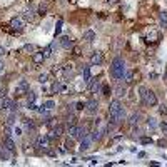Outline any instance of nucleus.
I'll return each instance as SVG.
<instances>
[{
    "label": "nucleus",
    "instance_id": "f257e3e1",
    "mask_svg": "<svg viewBox=\"0 0 167 167\" xmlns=\"http://www.w3.org/2000/svg\"><path fill=\"white\" fill-rule=\"evenodd\" d=\"M125 72H127L125 62L120 59V57H115V59L112 60V64H111V77L115 79V80H120V79H124Z\"/></svg>",
    "mask_w": 167,
    "mask_h": 167
},
{
    "label": "nucleus",
    "instance_id": "f03ea898",
    "mask_svg": "<svg viewBox=\"0 0 167 167\" xmlns=\"http://www.w3.org/2000/svg\"><path fill=\"white\" fill-rule=\"evenodd\" d=\"M140 97H142V102H144L145 105H156L157 104V97L156 94H154L152 90H149V89L145 87H140Z\"/></svg>",
    "mask_w": 167,
    "mask_h": 167
},
{
    "label": "nucleus",
    "instance_id": "7ed1b4c3",
    "mask_svg": "<svg viewBox=\"0 0 167 167\" xmlns=\"http://www.w3.org/2000/svg\"><path fill=\"white\" fill-rule=\"evenodd\" d=\"M28 90H30V85H28L27 80H20L17 84V87H15V94L17 95H25Z\"/></svg>",
    "mask_w": 167,
    "mask_h": 167
},
{
    "label": "nucleus",
    "instance_id": "20e7f679",
    "mask_svg": "<svg viewBox=\"0 0 167 167\" xmlns=\"http://www.w3.org/2000/svg\"><path fill=\"white\" fill-rule=\"evenodd\" d=\"M92 142H94V140H92V137L87 134V136H85L84 139L80 140V147H79V149H80V152H85V150L90 149V147H92Z\"/></svg>",
    "mask_w": 167,
    "mask_h": 167
},
{
    "label": "nucleus",
    "instance_id": "39448f33",
    "mask_svg": "<svg viewBox=\"0 0 167 167\" xmlns=\"http://www.w3.org/2000/svg\"><path fill=\"white\" fill-rule=\"evenodd\" d=\"M85 111L89 114H97V111H99V102H97L95 99H90L87 104H85Z\"/></svg>",
    "mask_w": 167,
    "mask_h": 167
},
{
    "label": "nucleus",
    "instance_id": "423d86ee",
    "mask_svg": "<svg viewBox=\"0 0 167 167\" xmlns=\"http://www.w3.org/2000/svg\"><path fill=\"white\" fill-rule=\"evenodd\" d=\"M59 44H60L64 48H67V50H70V48L74 47V42H72V39L69 37V35H62V37L59 39Z\"/></svg>",
    "mask_w": 167,
    "mask_h": 167
},
{
    "label": "nucleus",
    "instance_id": "0eeeda50",
    "mask_svg": "<svg viewBox=\"0 0 167 167\" xmlns=\"http://www.w3.org/2000/svg\"><path fill=\"white\" fill-rule=\"evenodd\" d=\"M10 27L14 28V30H17V32H22V28H23V19H20V17L12 19L10 20Z\"/></svg>",
    "mask_w": 167,
    "mask_h": 167
},
{
    "label": "nucleus",
    "instance_id": "6e6552de",
    "mask_svg": "<svg viewBox=\"0 0 167 167\" xmlns=\"http://www.w3.org/2000/svg\"><path fill=\"white\" fill-rule=\"evenodd\" d=\"M48 144H50V137H47V136H40L37 139V142H35V145L40 147V149H44V150L48 147Z\"/></svg>",
    "mask_w": 167,
    "mask_h": 167
},
{
    "label": "nucleus",
    "instance_id": "1a4fd4ad",
    "mask_svg": "<svg viewBox=\"0 0 167 167\" xmlns=\"http://www.w3.org/2000/svg\"><path fill=\"white\" fill-rule=\"evenodd\" d=\"M12 154H14V152H12L10 149H7V147H5V144L0 145V159H3V161H10Z\"/></svg>",
    "mask_w": 167,
    "mask_h": 167
},
{
    "label": "nucleus",
    "instance_id": "9d476101",
    "mask_svg": "<svg viewBox=\"0 0 167 167\" xmlns=\"http://www.w3.org/2000/svg\"><path fill=\"white\" fill-rule=\"evenodd\" d=\"M90 62L94 65H102L104 64V55H102V52H94L92 57H90Z\"/></svg>",
    "mask_w": 167,
    "mask_h": 167
},
{
    "label": "nucleus",
    "instance_id": "9b49d317",
    "mask_svg": "<svg viewBox=\"0 0 167 167\" xmlns=\"http://www.w3.org/2000/svg\"><path fill=\"white\" fill-rule=\"evenodd\" d=\"M85 136H87V129H85V127H77L75 134H74L75 139H77V140H82Z\"/></svg>",
    "mask_w": 167,
    "mask_h": 167
},
{
    "label": "nucleus",
    "instance_id": "f8f14e48",
    "mask_svg": "<svg viewBox=\"0 0 167 167\" xmlns=\"http://www.w3.org/2000/svg\"><path fill=\"white\" fill-rule=\"evenodd\" d=\"M62 132H64V125H55L54 130L50 132V139H54V137H59V136H62Z\"/></svg>",
    "mask_w": 167,
    "mask_h": 167
},
{
    "label": "nucleus",
    "instance_id": "ddd939ff",
    "mask_svg": "<svg viewBox=\"0 0 167 167\" xmlns=\"http://www.w3.org/2000/svg\"><path fill=\"white\" fill-rule=\"evenodd\" d=\"M32 60H34V64H42L45 60V57H44L42 52H34L32 54Z\"/></svg>",
    "mask_w": 167,
    "mask_h": 167
},
{
    "label": "nucleus",
    "instance_id": "4468645a",
    "mask_svg": "<svg viewBox=\"0 0 167 167\" xmlns=\"http://www.w3.org/2000/svg\"><path fill=\"white\" fill-rule=\"evenodd\" d=\"M3 144H5L7 149H10L12 152H15V142L10 139V136H5V139H3Z\"/></svg>",
    "mask_w": 167,
    "mask_h": 167
},
{
    "label": "nucleus",
    "instance_id": "2eb2a0df",
    "mask_svg": "<svg viewBox=\"0 0 167 167\" xmlns=\"http://www.w3.org/2000/svg\"><path fill=\"white\" fill-rule=\"evenodd\" d=\"M84 40L85 42H94V40H95V32L94 30H85L84 32Z\"/></svg>",
    "mask_w": 167,
    "mask_h": 167
},
{
    "label": "nucleus",
    "instance_id": "dca6fc26",
    "mask_svg": "<svg viewBox=\"0 0 167 167\" xmlns=\"http://www.w3.org/2000/svg\"><path fill=\"white\" fill-rule=\"evenodd\" d=\"M22 19L23 20H27V22H32V20H34L35 19V12L34 10H25V12H23V15H22Z\"/></svg>",
    "mask_w": 167,
    "mask_h": 167
},
{
    "label": "nucleus",
    "instance_id": "f3484780",
    "mask_svg": "<svg viewBox=\"0 0 167 167\" xmlns=\"http://www.w3.org/2000/svg\"><path fill=\"white\" fill-rule=\"evenodd\" d=\"M52 90L54 92H57V94H60V92H65V85L62 84V82H59V80H57V82L52 85Z\"/></svg>",
    "mask_w": 167,
    "mask_h": 167
},
{
    "label": "nucleus",
    "instance_id": "a211bd4d",
    "mask_svg": "<svg viewBox=\"0 0 167 167\" xmlns=\"http://www.w3.org/2000/svg\"><path fill=\"white\" fill-rule=\"evenodd\" d=\"M159 22H161V27L167 28V12H161L159 14Z\"/></svg>",
    "mask_w": 167,
    "mask_h": 167
},
{
    "label": "nucleus",
    "instance_id": "6ab92c4d",
    "mask_svg": "<svg viewBox=\"0 0 167 167\" xmlns=\"http://www.w3.org/2000/svg\"><path fill=\"white\" fill-rule=\"evenodd\" d=\"M134 79H136V72H125V75H124V80H125V84H132L134 82Z\"/></svg>",
    "mask_w": 167,
    "mask_h": 167
},
{
    "label": "nucleus",
    "instance_id": "aec40b11",
    "mask_svg": "<svg viewBox=\"0 0 167 167\" xmlns=\"http://www.w3.org/2000/svg\"><path fill=\"white\" fill-rule=\"evenodd\" d=\"M64 74H65V77H72L74 75V65L72 64H67L64 67Z\"/></svg>",
    "mask_w": 167,
    "mask_h": 167
},
{
    "label": "nucleus",
    "instance_id": "412c9836",
    "mask_svg": "<svg viewBox=\"0 0 167 167\" xmlns=\"http://www.w3.org/2000/svg\"><path fill=\"white\" fill-rule=\"evenodd\" d=\"M82 75H84V80H85V82H90V69H89L87 65H84Z\"/></svg>",
    "mask_w": 167,
    "mask_h": 167
},
{
    "label": "nucleus",
    "instance_id": "4be33fe9",
    "mask_svg": "<svg viewBox=\"0 0 167 167\" xmlns=\"http://www.w3.org/2000/svg\"><path fill=\"white\" fill-rule=\"evenodd\" d=\"M127 94V89L124 87V85H117L115 87V95L117 97H122V95H125Z\"/></svg>",
    "mask_w": 167,
    "mask_h": 167
},
{
    "label": "nucleus",
    "instance_id": "5701e85b",
    "mask_svg": "<svg viewBox=\"0 0 167 167\" xmlns=\"http://www.w3.org/2000/svg\"><path fill=\"white\" fill-rule=\"evenodd\" d=\"M23 52H27V54H34V52H37V47L34 45V44H27V45H23V48H22Z\"/></svg>",
    "mask_w": 167,
    "mask_h": 167
},
{
    "label": "nucleus",
    "instance_id": "b1692460",
    "mask_svg": "<svg viewBox=\"0 0 167 167\" xmlns=\"http://www.w3.org/2000/svg\"><path fill=\"white\" fill-rule=\"evenodd\" d=\"M140 114H132V115H130V119H129V122H130V124H132V125H136V124H139V122H140Z\"/></svg>",
    "mask_w": 167,
    "mask_h": 167
},
{
    "label": "nucleus",
    "instance_id": "393cba45",
    "mask_svg": "<svg viewBox=\"0 0 167 167\" xmlns=\"http://www.w3.org/2000/svg\"><path fill=\"white\" fill-rule=\"evenodd\" d=\"M147 127L149 129H156L157 127V120L154 119V117H149V119H147Z\"/></svg>",
    "mask_w": 167,
    "mask_h": 167
},
{
    "label": "nucleus",
    "instance_id": "a878e982",
    "mask_svg": "<svg viewBox=\"0 0 167 167\" xmlns=\"http://www.w3.org/2000/svg\"><path fill=\"white\" fill-rule=\"evenodd\" d=\"M5 122H7V125H9V127H10V125H14V124H15V114L12 112L10 115L7 117V120H5Z\"/></svg>",
    "mask_w": 167,
    "mask_h": 167
},
{
    "label": "nucleus",
    "instance_id": "bb28decb",
    "mask_svg": "<svg viewBox=\"0 0 167 167\" xmlns=\"http://www.w3.org/2000/svg\"><path fill=\"white\" fill-rule=\"evenodd\" d=\"M34 100H35V94L28 90L27 92V104H34Z\"/></svg>",
    "mask_w": 167,
    "mask_h": 167
},
{
    "label": "nucleus",
    "instance_id": "cd10ccee",
    "mask_svg": "<svg viewBox=\"0 0 167 167\" xmlns=\"http://www.w3.org/2000/svg\"><path fill=\"white\" fill-rule=\"evenodd\" d=\"M44 107H45L47 111H52V109L55 107V102H54V100H47V102L44 104Z\"/></svg>",
    "mask_w": 167,
    "mask_h": 167
},
{
    "label": "nucleus",
    "instance_id": "c85d7f7f",
    "mask_svg": "<svg viewBox=\"0 0 167 167\" xmlns=\"http://www.w3.org/2000/svg\"><path fill=\"white\" fill-rule=\"evenodd\" d=\"M90 90H92V92H99V90H100V82H99V80H97V82H94V84L90 85Z\"/></svg>",
    "mask_w": 167,
    "mask_h": 167
},
{
    "label": "nucleus",
    "instance_id": "c756f323",
    "mask_svg": "<svg viewBox=\"0 0 167 167\" xmlns=\"http://www.w3.org/2000/svg\"><path fill=\"white\" fill-rule=\"evenodd\" d=\"M23 124H25V129H28V130H34L35 129V124L32 120H27L25 119V122H23Z\"/></svg>",
    "mask_w": 167,
    "mask_h": 167
},
{
    "label": "nucleus",
    "instance_id": "7c9ffc66",
    "mask_svg": "<svg viewBox=\"0 0 167 167\" xmlns=\"http://www.w3.org/2000/svg\"><path fill=\"white\" fill-rule=\"evenodd\" d=\"M100 134H102V132L95 129V130L92 132V136H90V137H92V140H99V139H100Z\"/></svg>",
    "mask_w": 167,
    "mask_h": 167
},
{
    "label": "nucleus",
    "instance_id": "2f4dec72",
    "mask_svg": "<svg viewBox=\"0 0 167 167\" xmlns=\"http://www.w3.org/2000/svg\"><path fill=\"white\" fill-rule=\"evenodd\" d=\"M42 54H44V57H45V59H48V57L52 55V47H45V48H44V52H42Z\"/></svg>",
    "mask_w": 167,
    "mask_h": 167
},
{
    "label": "nucleus",
    "instance_id": "473e14b6",
    "mask_svg": "<svg viewBox=\"0 0 167 167\" xmlns=\"http://www.w3.org/2000/svg\"><path fill=\"white\" fill-rule=\"evenodd\" d=\"M60 28H62V19L57 20V27H55V35L60 34Z\"/></svg>",
    "mask_w": 167,
    "mask_h": 167
},
{
    "label": "nucleus",
    "instance_id": "72a5a7b5",
    "mask_svg": "<svg viewBox=\"0 0 167 167\" xmlns=\"http://www.w3.org/2000/svg\"><path fill=\"white\" fill-rule=\"evenodd\" d=\"M47 79H48L47 74H40V75H39V82H40V84H45Z\"/></svg>",
    "mask_w": 167,
    "mask_h": 167
},
{
    "label": "nucleus",
    "instance_id": "f704fd0d",
    "mask_svg": "<svg viewBox=\"0 0 167 167\" xmlns=\"http://www.w3.org/2000/svg\"><path fill=\"white\" fill-rule=\"evenodd\" d=\"M75 122H77V119H75L74 115H69V117H67V125H74Z\"/></svg>",
    "mask_w": 167,
    "mask_h": 167
},
{
    "label": "nucleus",
    "instance_id": "c9c22d12",
    "mask_svg": "<svg viewBox=\"0 0 167 167\" xmlns=\"http://www.w3.org/2000/svg\"><path fill=\"white\" fill-rule=\"evenodd\" d=\"M45 12H47V3H42V5L39 7V14H40V15H44Z\"/></svg>",
    "mask_w": 167,
    "mask_h": 167
},
{
    "label": "nucleus",
    "instance_id": "e433bc0d",
    "mask_svg": "<svg viewBox=\"0 0 167 167\" xmlns=\"http://www.w3.org/2000/svg\"><path fill=\"white\" fill-rule=\"evenodd\" d=\"M159 125H161L162 132H164V134H167V120H162V122H161V124H159Z\"/></svg>",
    "mask_w": 167,
    "mask_h": 167
},
{
    "label": "nucleus",
    "instance_id": "4c0bfd02",
    "mask_svg": "<svg viewBox=\"0 0 167 167\" xmlns=\"http://www.w3.org/2000/svg\"><path fill=\"white\" fill-rule=\"evenodd\" d=\"M65 147H67V149H70V147H74V142H72L70 139H67V142H65Z\"/></svg>",
    "mask_w": 167,
    "mask_h": 167
},
{
    "label": "nucleus",
    "instance_id": "58836bf2",
    "mask_svg": "<svg viewBox=\"0 0 167 167\" xmlns=\"http://www.w3.org/2000/svg\"><path fill=\"white\" fill-rule=\"evenodd\" d=\"M84 107H85V105H84L82 102H77V104H75V109H77V111H82Z\"/></svg>",
    "mask_w": 167,
    "mask_h": 167
},
{
    "label": "nucleus",
    "instance_id": "ea45409f",
    "mask_svg": "<svg viewBox=\"0 0 167 167\" xmlns=\"http://www.w3.org/2000/svg\"><path fill=\"white\" fill-rule=\"evenodd\" d=\"M14 132L17 134V136H20V134H22V129H20V127H15V129H14Z\"/></svg>",
    "mask_w": 167,
    "mask_h": 167
},
{
    "label": "nucleus",
    "instance_id": "a19ab883",
    "mask_svg": "<svg viewBox=\"0 0 167 167\" xmlns=\"http://www.w3.org/2000/svg\"><path fill=\"white\" fill-rule=\"evenodd\" d=\"M105 2H107L109 5H114V3H117V2H119V0H105Z\"/></svg>",
    "mask_w": 167,
    "mask_h": 167
},
{
    "label": "nucleus",
    "instance_id": "79ce46f5",
    "mask_svg": "<svg viewBox=\"0 0 167 167\" xmlns=\"http://www.w3.org/2000/svg\"><path fill=\"white\" fill-rule=\"evenodd\" d=\"M74 52H75V55H80V48H77V47H75V48H74Z\"/></svg>",
    "mask_w": 167,
    "mask_h": 167
},
{
    "label": "nucleus",
    "instance_id": "37998d69",
    "mask_svg": "<svg viewBox=\"0 0 167 167\" xmlns=\"http://www.w3.org/2000/svg\"><path fill=\"white\" fill-rule=\"evenodd\" d=\"M2 70H3V62L0 60V72H2Z\"/></svg>",
    "mask_w": 167,
    "mask_h": 167
},
{
    "label": "nucleus",
    "instance_id": "c03bdc74",
    "mask_svg": "<svg viewBox=\"0 0 167 167\" xmlns=\"http://www.w3.org/2000/svg\"><path fill=\"white\" fill-rule=\"evenodd\" d=\"M5 54V50H3V47H0V55H3Z\"/></svg>",
    "mask_w": 167,
    "mask_h": 167
}]
</instances>
